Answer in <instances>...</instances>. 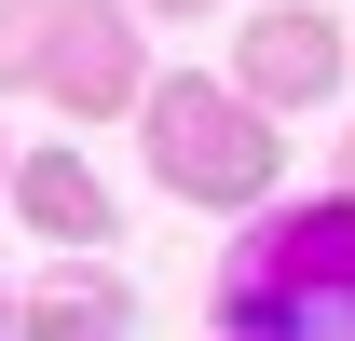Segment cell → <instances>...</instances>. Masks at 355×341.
I'll use <instances>...</instances> for the list:
<instances>
[{"label":"cell","instance_id":"cell-1","mask_svg":"<svg viewBox=\"0 0 355 341\" xmlns=\"http://www.w3.org/2000/svg\"><path fill=\"white\" fill-rule=\"evenodd\" d=\"M219 341H355V191L246 205L219 259Z\"/></svg>","mask_w":355,"mask_h":341},{"label":"cell","instance_id":"cell-2","mask_svg":"<svg viewBox=\"0 0 355 341\" xmlns=\"http://www.w3.org/2000/svg\"><path fill=\"white\" fill-rule=\"evenodd\" d=\"M137 137H150V177H164L178 205H273L287 191V123H273L246 82H205V69H178V82H150V110H137Z\"/></svg>","mask_w":355,"mask_h":341},{"label":"cell","instance_id":"cell-3","mask_svg":"<svg viewBox=\"0 0 355 341\" xmlns=\"http://www.w3.org/2000/svg\"><path fill=\"white\" fill-rule=\"evenodd\" d=\"M232 82L260 96L273 123L328 110V96H342V14H328V0H273V14H246V28H232Z\"/></svg>","mask_w":355,"mask_h":341},{"label":"cell","instance_id":"cell-4","mask_svg":"<svg viewBox=\"0 0 355 341\" xmlns=\"http://www.w3.org/2000/svg\"><path fill=\"white\" fill-rule=\"evenodd\" d=\"M55 110L69 123H137L150 110V42H137V0H69V42H55Z\"/></svg>","mask_w":355,"mask_h":341},{"label":"cell","instance_id":"cell-5","mask_svg":"<svg viewBox=\"0 0 355 341\" xmlns=\"http://www.w3.org/2000/svg\"><path fill=\"white\" fill-rule=\"evenodd\" d=\"M14 218L42 246H110V177L83 150H14Z\"/></svg>","mask_w":355,"mask_h":341},{"label":"cell","instance_id":"cell-6","mask_svg":"<svg viewBox=\"0 0 355 341\" xmlns=\"http://www.w3.org/2000/svg\"><path fill=\"white\" fill-rule=\"evenodd\" d=\"M14 341H123V287L110 273H55L42 300H14Z\"/></svg>","mask_w":355,"mask_h":341},{"label":"cell","instance_id":"cell-7","mask_svg":"<svg viewBox=\"0 0 355 341\" xmlns=\"http://www.w3.org/2000/svg\"><path fill=\"white\" fill-rule=\"evenodd\" d=\"M55 42H69V0H0V96L55 82Z\"/></svg>","mask_w":355,"mask_h":341},{"label":"cell","instance_id":"cell-8","mask_svg":"<svg viewBox=\"0 0 355 341\" xmlns=\"http://www.w3.org/2000/svg\"><path fill=\"white\" fill-rule=\"evenodd\" d=\"M137 14H178V28H191V14H219V0H137Z\"/></svg>","mask_w":355,"mask_h":341},{"label":"cell","instance_id":"cell-9","mask_svg":"<svg viewBox=\"0 0 355 341\" xmlns=\"http://www.w3.org/2000/svg\"><path fill=\"white\" fill-rule=\"evenodd\" d=\"M342 191H355V123H342Z\"/></svg>","mask_w":355,"mask_h":341},{"label":"cell","instance_id":"cell-10","mask_svg":"<svg viewBox=\"0 0 355 341\" xmlns=\"http://www.w3.org/2000/svg\"><path fill=\"white\" fill-rule=\"evenodd\" d=\"M0 191H14V137H0Z\"/></svg>","mask_w":355,"mask_h":341},{"label":"cell","instance_id":"cell-11","mask_svg":"<svg viewBox=\"0 0 355 341\" xmlns=\"http://www.w3.org/2000/svg\"><path fill=\"white\" fill-rule=\"evenodd\" d=\"M0 328H14V300H0Z\"/></svg>","mask_w":355,"mask_h":341}]
</instances>
